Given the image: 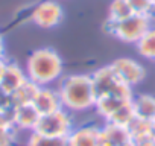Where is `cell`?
<instances>
[{"label":"cell","mask_w":155,"mask_h":146,"mask_svg":"<svg viewBox=\"0 0 155 146\" xmlns=\"http://www.w3.org/2000/svg\"><path fill=\"white\" fill-rule=\"evenodd\" d=\"M32 105L37 108V111L41 116L53 113V111L62 108L58 90L50 88V87H40L38 91H37V96H35V99L32 102Z\"/></svg>","instance_id":"cell-10"},{"label":"cell","mask_w":155,"mask_h":146,"mask_svg":"<svg viewBox=\"0 0 155 146\" xmlns=\"http://www.w3.org/2000/svg\"><path fill=\"white\" fill-rule=\"evenodd\" d=\"M38 85L34 84L32 81H26L25 84H21L11 96H12V105L14 107H18V105H28V104H32L35 96H37V91H38Z\"/></svg>","instance_id":"cell-15"},{"label":"cell","mask_w":155,"mask_h":146,"mask_svg":"<svg viewBox=\"0 0 155 146\" xmlns=\"http://www.w3.org/2000/svg\"><path fill=\"white\" fill-rule=\"evenodd\" d=\"M134 117H135V111H134V107H132V101H129V102L123 104V105H122L108 120H105V122L114 123V125H120V126H126V128H128V125L134 120Z\"/></svg>","instance_id":"cell-18"},{"label":"cell","mask_w":155,"mask_h":146,"mask_svg":"<svg viewBox=\"0 0 155 146\" xmlns=\"http://www.w3.org/2000/svg\"><path fill=\"white\" fill-rule=\"evenodd\" d=\"M91 82H93L96 98H102L108 95H113V96H117L126 101H132L134 98L132 87L126 85L125 82L119 79L117 73L114 71L111 64L101 67L94 73H91Z\"/></svg>","instance_id":"cell-3"},{"label":"cell","mask_w":155,"mask_h":146,"mask_svg":"<svg viewBox=\"0 0 155 146\" xmlns=\"http://www.w3.org/2000/svg\"><path fill=\"white\" fill-rule=\"evenodd\" d=\"M132 14L144 15V17H152L153 15V5L152 0H128Z\"/></svg>","instance_id":"cell-21"},{"label":"cell","mask_w":155,"mask_h":146,"mask_svg":"<svg viewBox=\"0 0 155 146\" xmlns=\"http://www.w3.org/2000/svg\"><path fill=\"white\" fill-rule=\"evenodd\" d=\"M18 129L12 125H0V146H14Z\"/></svg>","instance_id":"cell-22"},{"label":"cell","mask_w":155,"mask_h":146,"mask_svg":"<svg viewBox=\"0 0 155 146\" xmlns=\"http://www.w3.org/2000/svg\"><path fill=\"white\" fill-rule=\"evenodd\" d=\"M126 146H134V141H132V143H129V144H126Z\"/></svg>","instance_id":"cell-29"},{"label":"cell","mask_w":155,"mask_h":146,"mask_svg":"<svg viewBox=\"0 0 155 146\" xmlns=\"http://www.w3.org/2000/svg\"><path fill=\"white\" fill-rule=\"evenodd\" d=\"M40 113L37 111V108L32 104L28 105H18L14 107V113H12V123L18 131H35L37 123L40 120Z\"/></svg>","instance_id":"cell-9"},{"label":"cell","mask_w":155,"mask_h":146,"mask_svg":"<svg viewBox=\"0 0 155 146\" xmlns=\"http://www.w3.org/2000/svg\"><path fill=\"white\" fill-rule=\"evenodd\" d=\"M35 131L55 138H67L73 131V119L70 116V111L59 108L53 113L40 116Z\"/></svg>","instance_id":"cell-5"},{"label":"cell","mask_w":155,"mask_h":146,"mask_svg":"<svg viewBox=\"0 0 155 146\" xmlns=\"http://www.w3.org/2000/svg\"><path fill=\"white\" fill-rule=\"evenodd\" d=\"M152 5H153V15H155V0H152Z\"/></svg>","instance_id":"cell-28"},{"label":"cell","mask_w":155,"mask_h":146,"mask_svg":"<svg viewBox=\"0 0 155 146\" xmlns=\"http://www.w3.org/2000/svg\"><path fill=\"white\" fill-rule=\"evenodd\" d=\"M150 28V17L131 14L129 17L120 20V22H111L107 18L105 22V31L116 37L117 40L123 43H132L135 44Z\"/></svg>","instance_id":"cell-4"},{"label":"cell","mask_w":155,"mask_h":146,"mask_svg":"<svg viewBox=\"0 0 155 146\" xmlns=\"http://www.w3.org/2000/svg\"><path fill=\"white\" fill-rule=\"evenodd\" d=\"M28 81L26 76V71L15 62H8L5 64V70H3V75L2 79H0V87L3 90H6L8 93H14L21 84H25Z\"/></svg>","instance_id":"cell-12"},{"label":"cell","mask_w":155,"mask_h":146,"mask_svg":"<svg viewBox=\"0 0 155 146\" xmlns=\"http://www.w3.org/2000/svg\"><path fill=\"white\" fill-rule=\"evenodd\" d=\"M5 64H6V61L3 59V61H0V79H2V75H3V70H5Z\"/></svg>","instance_id":"cell-26"},{"label":"cell","mask_w":155,"mask_h":146,"mask_svg":"<svg viewBox=\"0 0 155 146\" xmlns=\"http://www.w3.org/2000/svg\"><path fill=\"white\" fill-rule=\"evenodd\" d=\"M129 101L126 99H122V98H117V96H113V95H108V96H102V98H97L96 99V105H94V110L96 113L104 119V120H108L123 104H126Z\"/></svg>","instance_id":"cell-14"},{"label":"cell","mask_w":155,"mask_h":146,"mask_svg":"<svg viewBox=\"0 0 155 146\" xmlns=\"http://www.w3.org/2000/svg\"><path fill=\"white\" fill-rule=\"evenodd\" d=\"M152 138L155 140V122H153V125H152Z\"/></svg>","instance_id":"cell-27"},{"label":"cell","mask_w":155,"mask_h":146,"mask_svg":"<svg viewBox=\"0 0 155 146\" xmlns=\"http://www.w3.org/2000/svg\"><path fill=\"white\" fill-rule=\"evenodd\" d=\"M101 146H108V144H102V143H101Z\"/></svg>","instance_id":"cell-30"},{"label":"cell","mask_w":155,"mask_h":146,"mask_svg":"<svg viewBox=\"0 0 155 146\" xmlns=\"http://www.w3.org/2000/svg\"><path fill=\"white\" fill-rule=\"evenodd\" d=\"M62 17H64L62 8L55 0L41 2L38 6L34 8V11L31 14L34 25H37L41 29H52V28L58 26L62 22Z\"/></svg>","instance_id":"cell-7"},{"label":"cell","mask_w":155,"mask_h":146,"mask_svg":"<svg viewBox=\"0 0 155 146\" xmlns=\"http://www.w3.org/2000/svg\"><path fill=\"white\" fill-rule=\"evenodd\" d=\"M134 146H155V140L150 137H146V138H141L138 141H134Z\"/></svg>","instance_id":"cell-24"},{"label":"cell","mask_w":155,"mask_h":146,"mask_svg":"<svg viewBox=\"0 0 155 146\" xmlns=\"http://www.w3.org/2000/svg\"><path fill=\"white\" fill-rule=\"evenodd\" d=\"M101 143L108 146H126L132 143V138L126 126L105 122L101 128Z\"/></svg>","instance_id":"cell-11"},{"label":"cell","mask_w":155,"mask_h":146,"mask_svg":"<svg viewBox=\"0 0 155 146\" xmlns=\"http://www.w3.org/2000/svg\"><path fill=\"white\" fill-rule=\"evenodd\" d=\"M65 146H101V128H73V131L65 138Z\"/></svg>","instance_id":"cell-8"},{"label":"cell","mask_w":155,"mask_h":146,"mask_svg":"<svg viewBox=\"0 0 155 146\" xmlns=\"http://www.w3.org/2000/svg\"><path fill=\"white\" fill-rule=\"evenodd\" d=\"M152 125L153 122L140 119V117H134V120L128 125V131L131 134L132 141H138L141 138L150 137L152 135Z\"/></svg>","instance_id":"cell-17"},{"label":"cell","mask_w":155,"mask_h":146,"mask_svg":"<svg viewBox=\"0 0 155 146\" xmlns=\"http://www.w3.org/2000/svg\"><path fill=\"white\" fill-rule=\"evenodd\" d=\"M135 46L140 56L149 61H155V28L150 26L146 34L135 43Z\"/></svg>","instance_id":"cell-16"},{"label":"cell","mask_w":155,"mask_h":146,"mask_svg":"<svg viewBox=\"0 0 155 146\" xmlns=\"http://www.w3.org/2000/svg\"><path fill=\"white\" fill-rule=\"evenodd\" d=\"M26 146H65V138H55L32 131L26 140Z\"/></svg>","instance_id":"cell-20"},{"label":"cell","mask_w":155,"mask_h":146,"mask_svg":"<svg viewBox=\"0 0 155 146\" xmlns=\"http://www.w3.org/2000/svg\"><path fill=\"white\" fill-rule=\"evenodd\" d=\"M11 108H14L11 93H8L6 90H3L2 87H0V111H3V110H11Z\"/></svg>","instance_id":"cell-23"},{"label":"cell","mask_w":155,"mask_h":146,"mask_svg":"<svg viewBox=\"0 0 155 146\" xmlns=\"http://www.w3.org/2000/svg\"><path fill=\"white\" fill-rule=\"evenodd\" d=\"M132 14L128 0H111L108 6V20L111 22H120Z\"/></svg>","instance_id":"cell-19"},{"label":"cell","mask_w":155,"mask_h":146,"mask_svg":"<svg viewBox=\"0 0 155 146\" xmlns=\"http://www.w3.org/2000/svg\"><path fill=\"white\" fill-rule=\"evenodd\" d=\"M111 67L117 73L119 79L132 88L140 85L146 78V68L132 58H117L111 62Z\"/></svg>","instance_id":"cell-6"},{"label":"cell","mask_w":155,"mask_h":146,"mask_svg":"<svg viewBox=\"0 0 155 146\" xmlns=\"http://www.w3.org/2000/svg\"><path fill=\"white\" fill-rule=\"evenodd\" d=\"M62 58L52 47L34 50L26 59V76L38 87H49L62 76Z\"/></svg>","instance_id":"cell-2"},{"label":"cell","mask_w":155,"mask_h":146,"mask_svg":"<svg viewBox=\"0 0 155 146\" xmlns=\"http://www.w3.org/2000/svg\"><path fill=\"white\" fill-rule=\"evenodd\" d=\"M5 59V43H3V37L0 35V61Z\"/></svg>","instance_id":"cell-25"},{"label":"cell","mask_w":155,"mask_h":146,"mask_svg":"<svg viewBox=\"0 0 155 146\" xmlns=\"http://www.w3.org/2000/svg\"><path fill=\"white\" fill-rule=\"evenodd\" d=\"M62 108L70 113H82L93 110L96 105V93L91 82V75L74 73L65 76L58 87Z\"/></svg>","instance_id":"cell-1"},{"label":"cell","mask_w":155,"mask_h":146,"mask_svg":"<svg viewBox=\"0 0 155 146\" xmlns=\"http://www.w3.org/2000/svg\"><path fill=\"white\" fill-rule=\"evenodd\" d=\"M132 107L135 111V117L155 122V96L141 93L132 98Z\"/></svg>","instance_id":"cell-13"}]
</instances>
